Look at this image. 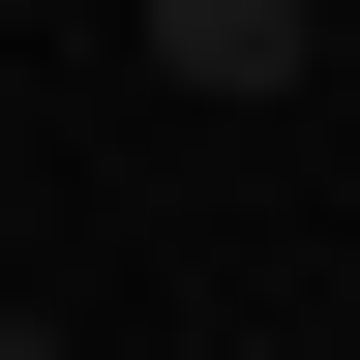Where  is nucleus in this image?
I'll list each match as a JSON object with an SVG mask.
<instances>
[{
    "label": "nucleus",
    "instance_id": "nucleus-1",
    "mask_svg": "<svg viewBox=\"0 0 360 360\" xmlns=\"http://www.w3.org/2000/svg\"><path fill=\"white\" fill-rule=\"evenodd\" d=\"M330 0H150V90H300Z\"/></svg>",
    "mask_w": 360,
    "mask_h": 360
},
{
    "label": "nucleus",
    "instance_id": "nucleus-2",
    "mask_svg": "<svg viewBox=\"0 0 360 360\" xmlns=\"http://www.w3.org/2000/svg\"><path fill=\"white\" fill-rule=\"evenodd\" d=\"M0 360H60V330H30V300H0Z\"/></svg>",
    "mask_w": 360,
    "mask_h": 360
}]
</instances>
